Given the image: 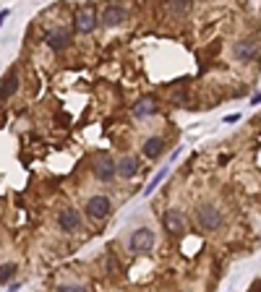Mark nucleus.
I'll list each match as a JSON object with an SVG mask.
<instances>
[{
  "label": "nucleus",
  "instance_id": "f257e3e1",
  "mask_svg": "<svg viewBox=\"0 0 261 292\" xmlns=\"http://www.w3.org/2000/svg\"><path fill=\"white\" fill-rule=\"evenodd\" d=\"M233 55H235V60H240V63H248V60H256V57L261 55V42H258L256 37H245V39L235 42Z\"/></svg>",
  "mask_w": 261,
  "mask_h": 292
},
{
  "label": "nucleus",
  "instance_id": "f03ea898",
  "mask_svg": "<svg viewBox=\"0 0 261 292\" xmlns=\"http://www.w3.org/2000/svg\"><path fill=\"white\" fill-rule=\"evenodd\" d=\"M196 222H198V227H204V229H217V227H222V214H220L217 206L204 204V206L196 209Z\"/></svg>",
  "mask_w": 261,
  "mask_h": 292
},
{
  "label": "nucleus",
  "instance_id": "7ed1b4c3",
  "mask_svg": "<svg viewBox=\"0 0 261 292\" xmlns=\"http://www.w3.org/2000/svg\"><path fill=\"white\" fill-rule=\"evenodd\" d=\"M110 211H113V204H110V198H107V196H91L86 201V214H89V217H94V219H105Z\"/></svg>",
  "mask_w": 261,
  "mask_h": 292
},
{
  "label": "nucleus",
  "instance_id": "20e7f679",
  "mask_svg": "<svg viewBox=\"0 0 261 292\" xmlns=\"http://www.w3.org/2000/svg\"><path fill=\"white\" fill-rule=\"evenodd\" d=\"M131 251H136V253H144V251H149L151 245H154V232L151 229H146V227H141V229H136V232L131 235Z\"/></svg>",
  "mask_w": 261,
  "mask_h": 292
},
{
  "label": "nucleus",
  "instance_id": "39448f33",
  "mask_svg": "<svg viewBox=\"0 0 261 292\" xmlns=\"http://www.w3.org/2000/svg\"><path fill=\"white\" fill-rule=\"evenodd\" d=\"M162 224H165V229H167V232H170V235H183V232H186V217H183V214L180 211H167L165 214V217H162Z\"/></svg>",
  "mask_w": 261,
  "mask_h": 292
},
{
  "label": "nucleus",
  "instance_id": "423d86ee",
  "mask_svg": "<svg viewBox=\"0 0 261 292\" xmlns=\"http://www.w3.org/2000/svg\"><path fill=\"white\" fill-rule=\"evenodd\" d=\"M115 172H118V167H115V162H113L110 157H107V154L97 157V162H94V175H97L99 180L110 183V180L115 178Z\"/></svg>",
  "mask_w": 261,
  "mask_h": 292
},
{
  "label": "nucleus",
  "instance_id": "0eeeda50",
  "mask_svg": "<svg viewBox=\"0 0 261 292\" xmlns=\"http://www.w3.org/2000/svg\"><path fill=\"white\" fill-rule=\"evenodd\" d=\"M99 21H102L105 26H118V24L126 21V8H123V6H107V8L99 13Z\"/></svg>",
  "mask_w": 261,
  "mask_h": 292
},
{
  "label": "nucleus",
  "instance_id": "6e6552de",
  "mask_svg": "<svg viewBox=\"0 0 261 292\" xmlns=\"http://www.w3.org/2000/svg\"><path fill=\"white\" fill-rule=\"evenodd\" d=\"M16 89H19V73H16V68H11V71L6 73L3 84H0V102L11 99L13 94H16Z\"/></svg>",
  "mask_w": 261,
  "mask_h": 292
},
{
  "label": "nucleus",
  "instance_id": "1a4fd4ad",
  "mask_svg": "<svg viewBox=\"0 0 261 292\" xmlns=\"http://www.w3.org/2000/svg\"><path fill=\"white\" fill-rule=\"evenodd\" d=\"M79 222H81V219H79V211H76V209H63V211L58 214V224L63 227L66 232L79 229Z\"/></svg>",
  "mask_w": 261,
  "mask_h": 292
},
{
  "label": "nucleus",
  "instance_id": "9d476101",
  "mask_svg": "<svg viewBox=\"0 0 261 292\" xmlns=\"http://www.w3.org/2000/svg\"><path fill=\"white\" fill-rule=\"evenodd\" d=\"M97 26V16H94V11H81L79 16H76V32H91V29Z\"/></svg>",
  "mask_w": 261,
  "mask_h": 292
},
{
  "label": "nucleus",
  "instance_id": "9b49d317",
  "mask_svg": "<svg viewBox=\"0 0 261 292\" xmlns=\"http://www.w3.org/2000/svg\"><path fill=\"white\" fill-rule=\"evenodd\" d=\"M165 11L170 13V16L180 19V16H186V13L191 11V0H167V3H165Z\"/></svg>",
  "mask_w": 261,
  "mask_h": 292
},
{
  "label": "nucleus",
  "instance_id": "f8f14e48",
  "mask_svg": "<svg viewBox=\"0 0 261 292\" xmlns=\"http://www.w3.org/2000/svg\"><path fill=\"white\" fill-rule=\"evenodd\" d=\"M68 39H71V34L66 32V29H55V32L47 34V44H50L53 50H63V47H68Z\"/></svg>",
  "mask_w": 261,
  "mask_h": 292
},
{
  "label": "nucleus",
  "instance_id": "ddd939ff",
  "mask_svg": "<svg viewBox=\"0 0 261 292\" xmlns=\"http://www.w3.org/2000/svg\"><path fill=\"white\" fill-rule=\"evenodd\" d=\"M162 151H165V141H162V138H149V141L144 144V157L146 159H157Z\"/></svg>",
  "mask_w": 261,
  "mask_h": 292
},
{
  "label": "nucleus",
  "instance_id": "4468645a",
  "mask_svg": "<svg viewBox=\"0 0 261 292\" xmlns=\"http://www.w3.org/2000/svg\"><path fill=\"white\" fill-rule=\"evenodd\" d=\"M115 167H118V172H120L123 178H133L136 172H139V162H136L133 157H123Z\"/></svg>",
  "mask_w": 261,
  "mask_h": 292
},
{
  "label": "nucleus",
  "instance_id": "2eb2a0df",
  "mask_svg": "<svg viewBox=\"0 0 261 292\" xmlns=\"http://www.w3.org/2000/svg\"><path fill=\"white\" fill-rule=\"evenodd\" d=\"M16 271H19V266H16V264H3V266H0V284L11 282L13 276H16Z\"/></svg>",
  "mask_w": 261,
  "mask_h": 292
},
{
  "label": "nucleus",
  "instance_id": "dca6fc26",
  "mask_svg": "<svg viewBox=\"0 0 261 292\" xmlns=\"http://www.w3.org/2000/svg\"><path fill=\"white\" fill-rule=\"evenodd\" d=\"M151 112H154V104H151V99H144V102H139V104H136V115H151Z\"/></svg>",
  "mask_w": 261,
  "mask_h": 292
},
{
  "label": "nucleus",
  "instance_id": "f3484780",
  "mask_svg": "<svg viewBox=\"0 0 261 292\" xmlns=\"http://www.w3.org/2000/svg\"><path fill=\"white\" fill-rule=\"evenodd\" d=\"M165 175H167V170H162V172H160L154 180H151V186H146V191H144V193H151V191H154V188L160 186V183H162V178H165Z\"/></svg>",
  "mask_w": 261,
  "mask_h": 292
}]
</instances>
